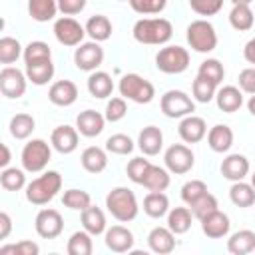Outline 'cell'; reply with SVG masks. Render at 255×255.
Listing matches in <instances>:
<instances>
[{"mask_svg":"<svg viewBox=\"0 0 255 255\" xmlns=\"http://www.w3.org/2000/svg\"><path fill=\"white\" fill-rule=\"evenodd\" d=\"M135 42L149 44V46H161L167 44L173 36V26L165 18H141L133 24L131 30Z\"/></svg>","mask_w":255,"mask_h":255,"instance_id":"6da1fadb","label":"cell"},{"mask_svg":"<svg viewBox=\"0 0 255 255\" xmlns=\"http://www.w3.org/2000/svg\"><path fill=\"white\" fill-rule=\"evenodd\" d=\"M60 189H62V175L58 171L50 169L26 185V199L32 205H46L48 201H52L56 197V193Z\"/></svg>","mask_w":255,"mask_h":255,"instance_id":"7a4b0ae2","label":"cell"},{"mask_svg":"<svg viewBox=\"0 0 255 255\" xmlns=\"http://www.w3.org/2000/svg\"><path fill=\"white\" fill-rule=\"evenodd\" d=\"M106 207L112 213V217H116L122 223L133 221L137 217V211H139L135 193L128 187H114L106 195Z\"/></svg>","mask_w":255,"mask_h":255,"instance_id":"3957f363","label":"cell"},{"mask_svg":"<svg viewBox=\"0 0 255 255\" xmlns=\"http://www.w3.org/2000/svg\"><path fill=\"white\" fill-rule=\"evenodd\" d=\"M120 94L126 100H131L135 104H149L155 96V88L149 80L141 78L139 74H126L120 80Z\"/></svg>","mask_w":255,"mask_h":255,"instance_id":"277c9868","label":"cell"},{"mask_svg":"<svg viewBox=\"0 0 255 255\" xmlns=\"http://www.w3.org/2000/svg\"><path fill=\"white\" fill-rule=\"evenodd\" d=\"M187 44L199 54L213 52L217 46V32L213 24L207 20H193L187 26Z\"/></svg>","mask_w":255,"mask_h":255,"instance_id":"5b68a950","label":"cell"},{"mask_svg":"<svg viewBox=\"0 0 255 255\" xmlns=\"http://www.w3.org/2000/svg\"><path fill=\"white\" fill-rule=\"evenodd\" d=\"M22 167L24 171L30 173H40L46 169L50 157H52V147L44 139H30L24 149H22Z\"/></svg>","mask_w":255,"mask_h":255,"instance_id":"8992f818","label":"cell"},{"mask_svg":"<svg viewBox=\"0 0 255 255\" xmlns=\"http://www.w3.org/2000/svg\"><path fill=\"white\" fill-rule=\"evenodd\" d=\"M155 66L163 74H181L189 68V52L183 46H163L155 56Z\"/></svg>","mask_w":255,"mask_h":255,"instance_id":"52a82bcc","label":"cell"},{"mask_svg":"<svg viewBox=\"0 0 255 255\" xmlns=\"http://www.w3.org/2000/svg\"><path fill=\"white\" fill-rule=\"evenodd\" d=\"M159 108H161L163 116L175 120V118H185V116L193 114L195 112V102H193L191 96H187L181 90H167L161 96Z\"/></svg>","mask_w":255,"mask_h":255,"instance_id":"ba28073f","label":"cell"},{"mask_svg":"<svg viewBox=\"0 0 255 255\" xmlns=\"http://www.w3.org/2000/svg\"><path fill=\"white\" fill-rule=\"evenodd\" d=\"M163 161H165V167L169 169V173H175V175H183L187 173L193 163H195V157H193V151L183 145V143H173L165 149V155H163Z\"/></svg>","mask_w":255,"mask_h":255,"instance_id":"9c48e42d","label":"cell"},{"mask_svg":"<svg viewBox=\"0 0 255 255\" xmlns=\"http://www.w3.org/2000/svg\"><path fill=\"white\" fill-rule=\"evenodd\" d=\"M54 36L64 46H80L86 36V26H82L72 16H62L54 22Z\"/></svg>","mask_w":255,"mask_h":255,"instance_id":"30bf717a","label":"cell"},{"mask_svg":"<svg viewBox=\"0 0 255 255\" xmlns=\"http://www.w3.org/2000/svg\"><path fill=\"white\" fill-rule=\"evenodd\" d=\"M74 62L78 70L84 72H96L104 62V48L100 42H82L74 52Z\"/></svg>","mask_w":255,"mask_h":255,"instance_id":"8fae6325","label":"cell"},{"mask_svg":"<svg viewBox=\"0 0 255 255\" xmlns=\"http://www.w3.org/2000/svg\"><path fill=\"white\" fill-rule=\"evenodd\" d=\"M26 82H28V76L26 72L18 70V68H12V66H4L0 70V92L6 96V98H20L24 96L26 92Z\"/></svg>","mask_w":255,"mask_h":255,"instance_id":"7c38bea8","label":"cell"},{"mask_svg":"<svg viewBox=\"0 0 255 255\" xmlns=\"http://www.w3.org/2000/svg\"><path fill=\"white\" fill-rule=\"evenodd\" d=\"M34 227H36V233L44 239H56L62 231H64V219L60 215V211L56 209H40L36 219H34Z\"/></svg>","mask_w":255,"mask_h":255,"instance_id":"4fadbf2b","label":"cell"},{"mask_svg":"<svg viewBox=\"0 0 255 255\" xmlns=\"http://www.w3.org/2000/svg\"><path fill=\"white\" fill-rule=\"evenodd\" d=\"M177 131H179V137L185 143H197L207 135V124H205L203 118L189 114V116L181 118Z\"/></svg>","mask_w":255,"mask_h":255,"instance_id":"5bb4252c","label":"cell"},{"mask_svg":"<svg viewBox=\"0 0 255 255\" xmlns=\"http://www.w3.org/2000/svg\"><path fill=\"white\" fill-rule=\"evenodd\" d=\"M48 100L54 106L68 108L78 100V86L72 80H58L48 90Z\"/></svg>","mask_w":255,"mask_h":255,"instance_id":"9a60e30c","label":"cell"},{"mask_svg":"<svg viewBox=\"0 0 255 255\" xmlns=\"http://www.w3.org/2000/svg\"><path fill=\"white\" fill-rule=\"evenodd\" d=\"M106 247L114 253H128L133 249V233L124 225H112L106 229Z\"/></svg>","mask_w":255,"mask_h":255,"instance_id":"2e32d148","label":"cell"},{"mask_svg":"<svg viewBox=\"0 0 255 255\" xmlns=\"http://www.w3.org/2000/svg\"><path fill=\"white\" fill-rule=\"evenodd\" d=\"M78 129L72 126H58L50 135V143L58 153H72L78 147Z\"/></svg>","mask_w":255,"mask_h":255,"instance_id":"e0dca14e","label":"cell"},{"mask_svg":"<svg viewBox=\"0 0 255 255\" xmlns=\"http://www.w3.org/2000/svg\"><path fill=\"white\" fill-rule=\"evenodd\" d=\"M106 124V116H102L96 110H84L78 114L76 118V129L84 135V137H96L102 133Z\"/></svg>","mask_w":255,"mask_h":255,"instance_id":"ac0fdd59","label":"cell"},{"mask_svg":"<svg viewBox=\"0 0 255 255\" xmlns=\"http://www.w3.org/2000/svg\"><path fill=\"white\" fill-rule=\"evenodd\" d=\"M229 227H231V223H229L227 213H223V211H219V209H215L213 213H209V215H205V217L201 219V229H203V233H205L207 237H211V239H221V237H225V235L229 233Z\"/></svg>","mask_w":255,"mask_h":255,"instance_id":"d6986e66","label":"cell"},{"mask_svg":"<svg viewBox=\"0 0 255 255\" xmlns=\"http://www.w3.org/2000/svg\"><path fill=\"white\" fill-rule=\"evenodd\" d=\"M147 245L153 253L167 255L175 249V233L169 227H153L147 235Z\"/></svg>","mask_w":255,"mask_h":255,"instance_id":"ffe728a7","label":"cell"},{"mask_svg":"<svg viewBox=\"0 0 255 255\" xmlns=\"http://www.w3.org/2000/svg\"><path fill=\"white\" fill-rule=\"evenodd\" d=\"M249 173V159L241 153H231L221 161V175L229 181H241Z\"/></svg>","mask_w":255,"mask_h":255,"instance_id":"44dd1931","label":"cell"},{"mask_svg":"<svg viewBox=\"0 0 255 255\" xmlns=\"http://www.w3.org/2000/svg\"><path fill=\"white\" fill-rule=\"evenodd\" d=\"M137 147L141 149L143 155H157L163 147V133L157 126H145L139 131L137 137Z\"/></svg>","mask_w":255,"mask_h":255,"instance_id":"7402d4cb","label":"cell"},{"mask_svg":"<svg viewBox=\"0 0 255 255\" xmlns=\"http://www.w3.org/2000/svg\"><path fill=\"white\" fill-rule=\"evenodd\" d=\"M217 108L225 114H233L243 106V92L237 86H223L215 94Z\"/></svg>","mask_w":255,"mask_h":255,"instance_id":"603a6c76","label":"cell"},{"mask_svg":"<svg viewBox=\"0 0 255 255\" xmlns=\"http://www.w3.org/2000/svg\"><path fill=\"white\" fill-rule=\"evenodd\" d=\"M207 145L215 153H225L233 145V129L225 124H217L207 131Z\"/></svg>","mask_w":255,"mask_h":255,"instance_id":"cb8c5ba5","label":"cell"},{"mask_svg":"<svg viewBox=\"0 0 255 255\" xmlns=\"http://www.w3.org/2000/svg\"><path fill=\"white\" fill-rule=\"evenodd\" d=\"M80 161H82V167L88 171V173H102L106 167H108V155L102 147L98 145H90L82 151L80 155Z\"/></svg>","mask_w":255,"mask_h":255,"instance_id":"d4e9b609","label":"cell"},{"mask_svg":"<svg viewBox=\"0 0 255 255\" xmlns=\"http://www.w3.org/2000/svg\"><path fill=\"white\" fill-rule=\"evenodd\" d=\"M255 249V231L239 229L227 239V251L233 255H247Z\"/></svg>","mask_w":255,"mask_h":255,"instance_id":"484cf974","label":"cell"},{"mask_svg":"<svg viewBox=\"0 0 255 255\" xmlns=\"http://www.w3.org/2000/svg\"><path fill=\"white\" fill-rule=\"evenodd\" d=\"M169 169L167 167H159V165H149L143 179H141V185L149 191H165L169 187Z\"/></svg>","mask_w":255,"mask_h":255,"instance_id":"4316f807","label":"cell"},{"mask_svg":"<svg viewBox=\"0 0 255 255\" xmlns=\"http://www.w3.org/2000/svg\"><path fill=\"white\" fill-rule=\"evenodd\" d=\"M88 92L94 98H100V100L112 96V92H114V80H112V76L108 72H100V70L92 72L90 78H88Z\"/></svg>","mask_w":255,"mask_h":255,"instance_id":"83f0119b","label":"cell"},{"mask_svg":"<svg viewBox=\"0 0 255 255\" xmlns=\"http://www.w3.org/2000/svg\"><path fill=\"white\" fill-rule=\"evenodd\" d=\"M86 34L94 42H106L112 36V22H110V18L104 16V14L90 16L88 22H86Z\"/></svg>","mask_w":255,"mask_h":255,"instance_id":"f1b7e54d","label":"cell"},{"mask_svg":"<svg viewBox=\"0 0 255 255\" xmlns=\"http://www.w3.org/2000/svg\"><path fill=\"white\" fill-rule=\"evenodd\" d=\"M26 76L34 86H46L54 78V64L52 60H42L34 64H26Z\"/></svg>","mask_w":255,"mask_h":255,"instance_id":"f546056e","label":"cell"},{"mask_svg":"<svg viewBox=\"0 0 255 255\" xmlns=\"http://www.w3.org/2000/svg\"><path fill=\"white\" fill-rule=\"evenodd\" d=\"M143 211L145 215L153 217V219H159L163 217L167 211H169V199L163 191H149L143 199Z\"/></svg>","mask_w":255,"mask_h":255,"instance_id":"4dcf8cb0","label":"cell"},{"mask_svg":"<svg viewBox=\"0 0 255 255\" xmlns=\"http://www.w3.org/2000/svg\"><path fill=\"white\" fill-rule=\"evenodd\" d=\"M82 225L88 233L92 235H102L106 233V215L100 207L96 205H90L82 211Z\"/></svg>","mask_w":255,"mask_h":255,"instance_id":"1f68e13d","label":"cell"},{"mask_svg":"<svg viewBox=\"0 0 255 255\" xmlns=\"http://www.w3.org/2000/svg\"><path fill=\"white\" fill-rule=\"evenodd\" d=\"M191 217H193V213L189 207H173L167 211V227L175 235H183L191 227Z\"/></svg>","mask_w":255,"mask_h":255,"instance_id":"d6a6232c","label":"cell"},{"mask_svg":"<svg viewBox=\"0 0 255 255\" xmlns=\"http://www.w3.org/2000/svg\"><path fill=\"white\" fill-rule=\"evenodd\" d=\"M253 22H255V14L251 10V4H235L233 10L229 12V24L239 32L251 30Z\"/></svg>","mask_w":255,"mask_h":255,"instance_id":"836d02e7","label":"cell"},{"mask_svg":"<svg viewBox=\"0 0 255 255\" xmlns=\"http://www.w3.org/2000/svg\"><path fill=\"white\" fill-rule=\"evenodd\" d=\"M229 199L237 207H251L255 203V187L251 183H245L243 179L233 181V185L229 189Z\"/></svg>","mask_w":255,"mask_h":255,"instance_id":"e575fe53","label":"cell"},{"mask_svg":"<svg viewBox=\"0 0 255 255\" xmlns=\"http://www.w3.org/2000/svg\"><path fill=\"white\" fill-rule=\"evenodd\" d=\"M58 12V0H28V14L36 22H48Z\"/></svg>","mask_w":255,"mask_h":255,"instance_id":"d590c367","label":"cell"},{"mask_svg":"<svg viewBox=\"0 0 255 255\" xmlns=\"http://www.w3.org/2000/svg\"><path fill=\"white\" fill-rule=\"evenodd\" d=\"M92 237H94V235L88 233L86 229L72 233L70 239H68V245H66L68 255H92V251H94Z\"/></svg>","mask_w":255,"mask_h":255,"instance_id":"8d00e7d4","label":"cell"},{"mask_svg":"<svg viewBox=\"0 0 255 255\" xmlns=\"http://www.w3.org/2000/svg\"><path fill=\"white\" fill-rule=\"evenodd\" d=\"M191 94H193V100L199 102V104H209L215 94H217V84H213L211 80L203 78V76H195L193 84H191Z\"/></svg>","mask_w":255,"mask_h":255,"instance_id":"74e56055","label":"cell"},{"mask_svg":"<svg viewBox=\"0 0 255 255\" xmlns=\"http://www.w3.org/2000/svg\"><path fill=\"white\" fill-rule=\"evenodd\" d=\"M36 128V122L30 114H16L12 120H10V133L16 137V139H26L32 135Z\"/></svg>","mask_w":255,"mask_h":255,"instance_id":"f35d334b","label":"cell"},{"mask_svg":"<svg viewBox=\"0 0 255 255\" xmlns=\"http://www.w3.org/2000/svg\"><path fill=\"white\" fill-rule=\"evenodd\" d=\"M20 56H24V50H22L20 42L12 36H2L0 38V64L8 66L12 62H16Z\"/></svg>","mask_w":255,"mask_h":255,"instance_id":"ab89813d","label":"cell"},{"mask_svg":"<svg viewBox=\"0 0 255 255\" xmlns=\"http://www.w3.org/2000/svg\"><path fill=\"white\" fill-rule=\"evenodd\" d=\"M62 203H64L68 209L84 211L86 207L92 205V197H90V193L84 191V189H66L64 195H62Z\"/></svg>","mask_w":255,"mask_h":255,"instance_id":"60d3db41","label":"cell"},{"mask_svg":"<svg viewBox=\"0 0 255 255\" xmlns=\"http://www.w3.org/2000/svg\"><path fill=\"white\" fill-rule=\"evenodd\" d=\"M0 185L6 191H20L26 185V175L18 167H4L0 173Z\"/></svg>","mask_w":255,"mask_h":255,"instance_id":"b9f144b4","label":"cell"},{"mask_svg":"<svg viewBox=\"0 0 255 255\" xmlns=\"http://www.w3.org/2000/svg\"><path fill=\"white\" fill-rule=\"evenodd\" d=\"M42 60H52V50L46 42L34 40L24 48V64H34Z\"/></svg>","mask_w":255,"mask_h":255,"instance_id":"7bdbcfd3","label":"cell"},{"mask_svg":"<svg viewBox=\"0 0 255 255\" xmlns=\"http://www.w3.org/2000/svg\"><path fill=\"white\" fill-rule=\"evenodd\" d=\"M197 74L203 76V78H207V80H211L213 84L219 86L221 80H223V76H225V68H223V64H221L219 60H215V58H207L205 62L199 64Z\"/></svg>","mask_w":255,"mask_h":255,"instance_id":"ee69618b","label":"cell"},{"mask_svg":"<svg viewBox=\"0 0 255 255\" xmlns=\"http://www.w3.org/2000/svg\"><path fill=\"white\" fill-rule=\"evenodd\" d=\"M189 209H191V213H193V217H197L199 221L205 217V215H209V213H213L215 209H219V203H217V197L213 195V193H205V195H201L195 203H191L189 205Z\"/></svg>","mask_w":255,"mask_h":255,"instance_id":"f6af8a7d","label":"cell"},{"mask_svg":"<svg viewBox=\"0 0 255 255\" xmlns=\"http://www.w3.org/2000/svg\"><path fill=\"white\" fill-rule=\"evenodd\" d=\"M106 149L112 151V153H118V155H128V153L133 151V141L126 133H114V135L108 137Z\"/></svg>","mask_w":255,"mask_h":255,"instance_id":"bcb514c9","label":"cell"},{"mask_svg":"<svg viewBox=\"0 0 255 255\" xmlns=\"http://www.w3.org/2000/svg\"><path fill=\"white\" fill-rule=\"evenodd\" d=\"M207 193V185H205V181H201V179H191V181H187V183H183V187H181V199L187 203V205H191V203H195L201 195H205Z\"/></svg>","mask_w":255,"mask_h":255,"instance_id":"7dc6e473","label":"cell"},{"mask_svg":"<svg viewBox=\"0 0 255 255\" xmlns=\"http://www.w3.org/2000/svg\"><path fill=\"white\" fill-rule=\"evenodd\" d=\"M128 114V104H126V98H112L106 106V122H120L124 120Z\"/></svg>","mask_w":255,"mask_h":255,"instance_id":"c3c4849f","label":"cell"},{"mask_svg":"<svg viewBox=\"0 0 255 255\" xmlns=\"http://www.w3.org/2000/svg\"><path fill=\"white\" fill-rule=\"evenodd\" d=\"M149 165H151L149 159H145V157H133V159L128 163V167H126L128 177H129L133 183L141 185V179H143V175H145V171H147Z\"/></svg>","mask_w":255,"mask_h":255,"instance_id":"681fc988","label":"cell"},{"mask_svg":"<svg viewBox=\"0 0 255 255\" xmlns=\"http://www.w3.org/2000/svg\"><path fill=\"white\" fill-rule=\"evenodd\" d=\"M189 6L199 16H215L223 8V0H189Z\"/></svg>","mask_w":255,"mask_h":255,"instance_id":"f907efd6","label":"cell"},{"mask_svg":"<svg viewBox=\"0 0 255 255\" xmlns=\"http://www.w3.org/2000/svg\"><path fill=\"white\" fill-rule=\"evenodd\" d=\"M167 0H129V6L137 14H159Z\"/></svg>","mask_w":255,"mask_h":255,"instance_id":"816d5d0a","label":"cell"},{"mask_svg":"<svg viewBox=\"0 0 255 255\" xmlns=\"http://www.w3.org/2000/svg\"><path fill=\"white\" fill-rule=\"evenodd\" d=\"M0 253L2 255H6V253H14V255H38L40 253V247L34 241H18L14 245H2L0 247Z\"/></svg>","mask_w":255,"mask_h":255,"instance_id":"f5cc1de1","label":"cell"},{"mask_svg":"<svg viewBox=\"0 0 255 255\" xmlns=\"http://www.w3.org/2000/svg\"><path fill=\"white\" fill-rule=\"evenodd\" d=\"M239 88L245 94H255V66L245 68L239 72Z\"/></svg>","mask_w":255,"mask_h":255,"instance_id":"db71d44e","label":"cell"},{"mask_svg":"<svg viewBox=\"0 0 255 255\" xmlns=\"http://www.w3.org/2000/svg\"><path fill=\"white\" fill-rule=\"evenodd\" d=\"M84 8H86V0H58V10L64 16L80 14Z\"/></svg>","mask_w":255,"mask_h":255,"instance_id":"11a10c76","label":"cell"},{"mask_svg":"<svg viewBox=\"0 0 255 255\" xmlns=\"http://www.w3.org/2000/svg\"><path fill=\"white\" fill-rule=\"evenodd\" d=\"M12 231V219L6 211H0V239H8Z\"/></svg>","mask_w":255,"mask_h":255,"instance_id":"9f6ffc18","label":"cell"},{"mask_svg":"<svg viewBox=\"0 0 255 255\" xmlns=\"http://www.w3.org/2000/svg\"><path fill=\"white\" fill-rule=\"evenodd\" d=\"M243 56H245V60H247L249 64L255 66V38H251V40L245 44V48H243Z\"/></svg>","mask_w":255,"mask_h":255,"instance_id":"6f0895ef","label":"cell"},{"mask_svg":"<svg viewBox=\"0 0 255 255\" xmlns=\"http://www.w3.org/2000/svg\"><path fill=\"white\" fill-rule=\"evenodd\" d=\"M0 149H2V157H0V167L4 169V167H8V163H10L12 155H10V149H8V145H6V143H2V145H0Z\"/></svg>","mask_w":255,"mask_h":255,"instance_id":"680465c9","label":"cell"},{"mask_svg":"<svg viewBox=\"0 0 255 255\" xmlns=\"http://www.w3.org/2000/svg\"><path fill=\"white\" fill-rule=\"evenodd\" d=\"M247 110H249L251 116H255V94L249 98V102H247Z\"/></svg>","mask_w":255,"mask_h":255,"instance_id":"91938a15","label":"cell"},{"mask_svg":"<svg viewBox=\"0 0 255 255\" xmlns=\"http://www.w3.org/2000/svg\"><path fill=\"white\" fill-rule=\"evenodd\" d=\"M253 0H231V4L235 6V4H251Z\"/></svg>","mask_w":255,"mask_h":255,"instance_id":"94428289","label":"cell"},{"mask_svg":"<svg viewBox=\"0 0 255 255\" xmlns=\"http://www.w3.org/2000/svg\"><path fill=\"white\" fill-rule=\"evenodd\" d=\"M251 185L255 187V171H253V175H251Z\"/></svg>","mask_w":255,"mask_h":255,"instance_id":"6125c7cd","label":"cell"},{"mask_svg":"<svg viewBox=\"0 0 255 255\" xmlns=\"http://www.w3.org/2000/svg\"><path fill=\"white\" fill-rule=\"evenodd\" d=\"M120 2H129V0H120Z\"/></svg>","mask_w":255,"mask_h":255,"instance_id":"be15d7a7","label":"cell"}]
</instances>
